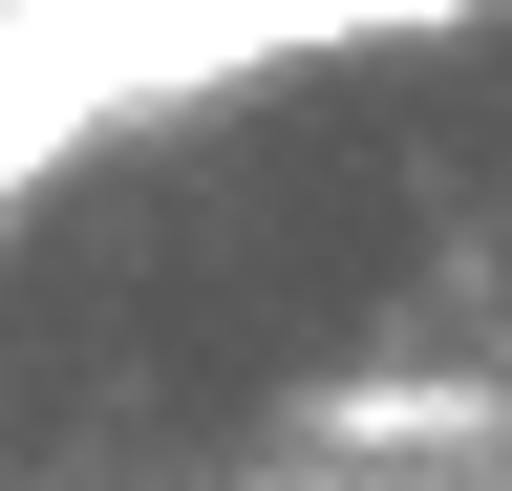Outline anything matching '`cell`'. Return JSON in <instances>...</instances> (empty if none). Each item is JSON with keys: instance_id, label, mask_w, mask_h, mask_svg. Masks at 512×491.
I'll use <instances>...</instances> for the list:
<instances>
[{"instance_id": "obj_1", "label": "cell", "mask_w": 512, "mask_h": 491, "mask_svg": "<svg viewBox=\"0 0 512 491\" xmlns=\"http://www.w3.org/2000/svg\"><path fill=\"white\" fill-rule=\"evenodd\" d=\"M320 427H491V385H342Z\"/></svg>"}]
</instances>
